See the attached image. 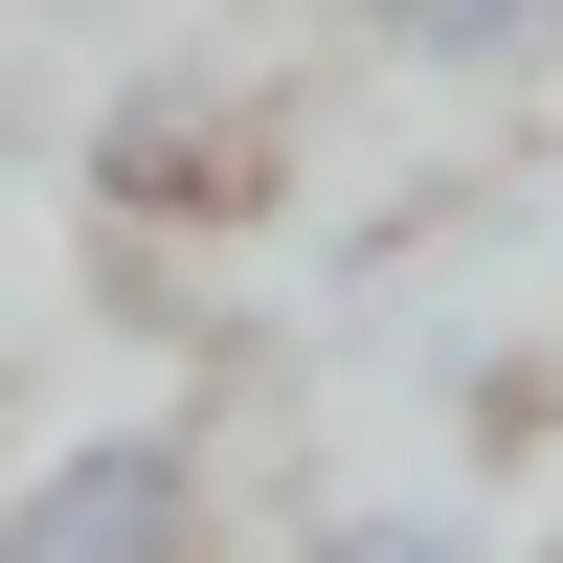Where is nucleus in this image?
Returning a JSON list of instances; mask_svg holds the SVG:
<instances>
[{"mask_svg":"<svg viewBox=\"0 0 563 563\" xmlns=\"http://www.w3.org/2000/svg\"><path fill=\"white\" fill-rule=\"evenodd\" d=\"M271 563H496V519H474L451 474H429V496H316Z\"/></svg>","mask_w":563,"mask_h":563,"instance_id":"nucleus-4","label":"nucleus"},{"mask_svg":"<svg viewBox=\"0 0 563 563\" xmlns=\"http://www.w3.org/2000/svg\"><path fill=\"white\" fill-rule=\"evenodd\" d=\"M541 563H563V541H541Z\"/></svg>","mask_w":563,"mask_h":563,"instance_id":"nucleus-5","label":"nucleus"},{"mask_svg":"<svg viewBox=\"0 0 563 563\" xmlns=\"http://www.w3.org/2000/svg\"><path fill=\"white\" fill-rule=\"evenodd\" d=\"M271 180H294V113L249 68H135L90 113V225H249Z\"/></svg>","mask_w":563,"mask_h":563,"instance_id":"nucleus-2","label":"nucleus"},{"mask_svg":"<svg viewBox=\"0 0 563 563\" xmlns=\"http://www.w3.org/2000/svg\"><path fill=\"white\" fill-rule=\"evenodd\" d=\"M316 23L406 90H563V0H316Z\"/></svg>","mask_w":563,"mask_h":563,"instance_id":"nucleus-3","label":"nucleus"},{"mask_svg":"<svg viewBox=\"0 0 563 563\" xmlns=\"http://www.w3.org/2000/svg\"><path fill=\"white\" fill-rule=\"evenodd\" d=\"M0 563H225V451L180 406H113L0 496Z\"/></svg>","mask_w":563,"mask_h":563,"instance_id":"nucleus-1","label":"nucleus"}]
</instances>
